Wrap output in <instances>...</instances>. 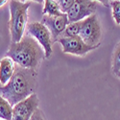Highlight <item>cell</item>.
<instances>
[{
	"mask_svg": "<svg viewBox=\"0 0 120 120\" xmlns=\"http://www.w3.org/2000/svg\"><path fill=\"white\" fill-rule=\"evenodd\" d=\"M37 72L35 69L23 68L15 64V73L9 83L0 87L2 96L13 107L35 93Z\"/></svg>",
	"mask_w": 120,
	"mask_h": 120,
	"instance_id": "cell-1",
	"label": "cell"
},
{
	"mask_svg": "<svg viewBox=\"0 0 120 120\" xmlns=\"http://www.w3.org/2000/svg\"><path fill=\"white\" fill-rule=\"evenodd\" d=\"M6 57L11 58L15 64L23 68L35 69L44 59V50L30 35H24L20 41L12 42Z\"/></svg>",
	"mask_w": 120,
	"mask_h": 120,
	"instance_id": "cell-2",
	"label": "cell"
},
{
	"mask_svg": "<svg viewBox=\"0 0 120 120\" xmlns=\"http://www.w3.org/2000/svg\"><path fill=\"white\" fill-rule=\"evenodd\" d=\"M31 5L30 2H21L17 0L10 1L9 28L11 33L12 42H18L24 36L28 21V9Z\"/></svg>",
	"mask_w": 120,
	"mask_h": 120,
	"instance_id": "cell-3",
	"label": "cell"
},
{
	"mask_svg": "<svg viewBox=\"0 0 120 120\" xmlns=\"http://www.w3.org/2000/svg\"><path fill=\"white\" fill-rule=\"evenodd\" d=\"M79 36L85 41V43L89 46L97 48L100 45L102 30L98 15L96 14L91 15L82 21V28Z\"/></svg>",
	"mask_w": 120,
	"mask_h": 120,
	"instance_id": "cell-4",
	"label": "cell"
},
{
	"mask_svg": "<svg viewBox=\"0 0 120 120\" xmlns=\"http://www.w3.org/2000/svg\"><path fill=\"white\" fill-rule=\"evenodd\" d=\"M27 33L33 37L44 50L45 58H50L53 53V38L51 33L41 22H32L27 25Z\"/></svg>",
	"mask_w": 120,
	"mask_h": 120,
	"instance_id": "cell-5",
	"label": "cell"
},
{
	"mask_svg": "<svg viewBox=\"0 0 120 120\" xmlns=\"http://www.w3.org/2000/svg\"><path fill=\"white\" fill-rule=\"evenodd\" d=\"M97 1L93 0H75V3L66 15L68 23L82 21L86 17L95 14L97 9Z\"/></svg>",
	"mask_w": 120,
	"mask_h": 120,
	"instance_id": "cell-6",
	"label": "cell"
},
{
	"mask_svg": "<svg viewBox=\"0 0 120 120\" xmlns=\"http://www.w3.org/2000/svg\"><path fill=\"white\" fill-rule=\"evenodd\" d=\"M39 100L36 93H33L23 101L13 107L12 120H30L38 109Z\"/></svg>",
	"mask_w": 120,
	"mask_h": 120,
	"instance_id": "cell-7",
	"label": "cell"
},
{
	"mask_svg": "<svg viewBox=\"0 0 120 120\" xmlns=\"http://www.w3.org/2000/svg\"><path fill=\"white\" fill-rule=\"evenodd\" d=\"M57 41L62 44L64 53L76 56H85L88 52L96 49L95 47H91L85 43L80 36L73 38H59Z\"/></svg>",
	"mask_w": 120,
	"mask_h": 120,
	"instance_id": "cell-8",
	"label": "cell"
},
{
	"mask_svg": "<svg viewBox=\"0 0 120 120\" xmlns=\"http://www.w3.org/2000/svg\"><path fill=\"white\" fill-rule=\"evenodd\" d=\"M41 23L47 27L50 31L53 38V42L57 41V39L63 35L65 31L68 23L67 15H62L60 16H47L43 15Z\"/></svg>",
	"mask_w": 120,
	"mask_h": 120,
	"instance_id": "cell-9",
	"label": "cell"
},
{
	"mask_svg": "<svg viewBox=\"0 0 120 120\" xmlns=\"http://www.w3.org/2000/svg\"><path fill=\"white\" fill-rule=\"evenodd\" d=\"M15 64L11 58L5 57L0 61V84L6 86L15 73Z\"/></svg>",
	"mask_w": 120,
	"mask_h": 120,
	"instance_id": "cell-10",
	"label": "cell"
},
{
	"mask_svg": "<svg viewBox=\"0 0 120 120\" xmlns=\"http://www.w3.org/2000/svg\"><path fill=\"white\" fill-rule=\"evenodd\" d=\"M42 15L47 16H60L64 14L60 10L58 1H55V0H45Z\"/></svg>",
	"mask_w": 120,
	"mask_h": 120,
	"instance_id": "cell-11",
	"label": "cell"
},
{
	"mask_svg": "<svg viewBox=\"0 0 120 120\" xmlns=\"http://www.w3.org/2000/svg\"><path fill=\"white\" fill-rule=\"evenodd\" d=\"M12 118H13V106L2 95H0V119L12 120Z\"/></svg>",
	"mask_w": 120,
	"mask_h": 120,
	"instance_id": "cell-12",
	"label": "cell"
},
{
	"mask_svg": "<svg viewBox=\"0 0 120 120\" xmlns=\"http://www.w3.org/2000/svg\"><path fill=\"white\" fill-rule=\"evenodd\" d=\"M82 21L68 24L67 27H66V29H65V31L63 33V35L60 37V38H73V37H78L80 35V31H81V28H82Z\"/></svg>",
	"mask_w": 120,
	"mask_h": 120,
	"instance_id": "cell-13",
	"label": "cell"
},
{
	"mask_svg": "<svg viewBox=\"0 0 120 120\" xmlns=\"http://www.w3.org/2000/svg\"><path fill=\"white\" fill-rule=\"evenodd\" d=\"M119 70H120V42L116 44L112 57V71L116 73Z\"/></svg>",
	"mask_w": 120,
	"mask_h": 120,
	"instance_id": "cell-14",
	"label": "cell"
},
{
	"mask_svg": "<svg viewBox=\"0 0 120 120\" xmlns=\"http://www.w3.org/2000/svg\"><path fill=\"white\" fill-rule=\"evenodd\" d=\"M74 3H75V0H59L58 1L60 10H61V12L64 15H66L70 11V9L74 5Z\"/></svg>",
	"mask_w": 120,
	"mask_h": 120,
	"instance_id": "cell-15",
	"label": "cell"
},
{
	"mask_svg": "<svg viewBox=\"0 0 120 120\" xmlns=\"http://www.w3.org/2000/svg\"><path fill=\"white\" fill-rule=\"evenodd\" d=\"M112 8V17L116 24H120V1L115 0V1L111 2Z\"/></svg>",
	"mask_w": 120,
	"mask_h": 120,
	"instance_id": "cell-16",
	"label": "cell"
},
{
	"mask_svg": "<svg viewBox=\"0 0 120 120\" xmlns=\"http://www.w3.org/2000/svg\"><path fill=\"white\" fill-rule=\"evenodd\" d=\"M30 120H45V119H44V115H43L42 112L39 109H38L36 112L33 114V116L30 118Z\"/></svg>",
	"mask_w": 120,
	"mask_h": 120,
	"instance_id": "cell-17",
	"label": "cell"
},
{
	"mask_svg": "<svg viewBox=\"0 0 120 120\" xmlns=\"http://www.w3.org/2000/svg\"><path fill=\"white\" fill-rule=\"evenodd\" d=\"M7 1H5V0H0V7H1V6H3L5 3H6Z\"/></svg>",
	"mask_w": 120,
	"mask_h": 120,
	"instance_id": "cell-18",
	"label": "cell"
},
{
	"mask_svg": "<svg viewBox=\"0 0 120 120\" xmlns=\"http://www.w3.org/2000/svg\"><path fill=\"white\" fill-rule=\"evenodd\" d=\"M115 75H116L118 78H120V70H119V71H117V72L115 73Z\"/></svg>",
	"mask_w": 120,
	"mask_h": 120,
	"instance_id": "cell-19",
	"label": "cell"
},
{
	"mask_svg": "<svg viewBox=\"0 0 120 120\" xmlns=\"http://www.w3.org/2000/svg\"><path fill=\"white\" fill-rule=\"evenodd\" d=\"M0 120H1V119H0Z\"/></svg>",
	"mask_w": 120,
	"mask_h": 120,
	"instance_id": "cell-20",
	"label": "cell"
}]
</instances>
